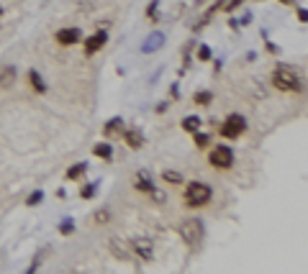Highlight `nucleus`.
I'll use <instances>...</instances> for the list:
<instances>
[{
    "label": "nucleus",
    "mask_w": 308,
    "mask_h": 274,
    "mask_svg": "<svg viewBox=\"0 0 308 274\" xmlns=\"http://www.w3.org/2000/svg\"><path fill=\"white\" fill-rule=\"evenodd\" d=\"M180 236H182V241H188L190 246H198V243L203 241V236H206V228L198 218H188V220L180 223Z\"/></svg>",
    "instance_id": "3"
},
{
    "label": "nucleus",
    "mask_w": 308,
    "mask_h": 274,
    "mask_svg": "<svg viewBox=\"0 0 308 274\" xmlns=\"http://www.w3.org/2000/svg\"><path fill=\"white\" fill-rule=\"evenodd\" d=\"M162 41H164V39H162V34H154V39H149V41L144 44V52H152V49H159V47H162Z\"/></svg>",
    "instance_id": "18"
},
{
    "label": "nucleus",
    "mask_w": 308,
    "mask_h": 274,
    "mask_svg": "<svg viewBox=\"0 0 308 274\" xmlns=\"http://www.w3.org/2000/svg\"><path fill=\"white\" fill-rule=\"evenodd\" d=\"M208 162L216 166V169H231V166H234V151H231L229 146H216L211 151Z\"/></svg>",
    "instance_id": "5"
},
{
    "label": "nucleus",
    "mask_w": 308,
    "mask_h": 274,
    "mask_svg": "<svg viewBox=\"0 0 308 274\" xmlns=\"http://www.w3.org/2000/svg\"><path fill=\"white\" fill-rule=\"evenodd\" d=\"M108 220H111V213H108L105 208L95 213V223H108Z\"/></svg>",
    "instance_id": "25"
},
{
    "label": "nucleus",
    "mask_w": 308,
    "mask_h": 274,
    "mask_svg": "<svg viewBox=\"0 0 308 274\" xmlns=\"http://www.w3.org/2000/svg\"><path fill=\"white\" fill-rule=\"evenodd\" d=\"M134 187H136L139 192H152V190H154V179H152L147 172H139V174H136V182H134Z\"/></svg>",
    "instance_id": "10"
},
{
    "label": "nucleus",
    "mask_w": 308,
    "mask_h": 274,
    "mask_svg": "<svg viewBox=\"0 0 308 274\" xmlns=\"http://www.w3.org/2000/svg\"><path fill=\"white\" fill-rule=\"evenodd\" d=\"M280 3H285V5H293V3H296V0H280Z\"/></svg>",
    "instance_id": "29"
},
{
    "label": "nucleus",
    "mask_w": 308,
    "mask_h": 274,
    "mask_svg": "<svg viewBox=\"0 0 308 274\" xmlns=\"http://www.w3.org/2000/svg\"><path fill=\"white\" fill-rule=\"evenodd\" d=\"M13 74H15V69L10 67V69H3L0 72V87H5V85H13Z\"/></svg>",
    "instance_id": "19"
},
{
    "label": "nucleus",
    "mask_w": 308,
    "mask_h": 274,
    "mask_svg": "<svg viewBox=\"0 0 308 274\" xmlns=\"http://www.w3.org/2000/svg\"><path fill=\"white\" fill-rule=\"evenodd\" d=\"M0 16H3V10H0Z\"/></svg>",
    "instance_id": "30"
},
{
    "label": "nucleus",
    "mask_w": 308,
    "mask_h": 274,
    "mask_svg": "<svg viewBox=\"0 0 308 274\" xmlns=\"http://www.w3.org/2000/svg\"><path fill=\"white\" fill-rule=\"evenodd\" d=\"M80 39H82L80 28H62V31H57V41L62 47H72V44H77Z\"/></svg>",
    "instance_id": "8"
},
{
    "label": "nucleus",
    "mask_w": 308,
    "mask_h": 274,
    "mask_svg": "<svg viewBox=\"0 0 308 274\" xmlns=\"http://www.w3.org/2000/svg\"><path fill=\"white\" fill-rule=\"evenodd\" d=\"M123 139H126V144L131 149H142L144 146V133L139 128H131V131H123Z\"/></svg>",
    "instance_id": "9"
},
{
    "label": "nucleus",
    "mask_w": 308,
    "mask_h": 274,
    "mask_svg": "<svg viewBox=\"0 0 308 274\" xmlns=\"http://www.w3.org/2000/svg\"><path fill=\"white\" fill-rule=\"evenodd\" d=\"M92 195H95V185H82V190H80V197H82V200H90Z\"/></svg>",
    "instance_id": "22"
},
{
    "label": "nucleus",
    "mask_w": 308,
    "mask_h": 274,
    "mask_svg": "<svg viewBox=\"0 0 308 274\" xmlns=\"http://www.w3.org/2000/svg\"><path fill=\"white\" fill-rule=\"evenodd\" d=\"M182 128L190 131V133H195V131L200 128V118H198V115H185V118H182Z\"/></svg>",
    "instance_id": "16"
},
{
    "label": "nucleus",
    "mask_w": 308,
    "mask_h": 274,
    "mask_svg": "<svg viewBox=\"0 0 308 274\" xmlns=\"http://www.w3.org/2000/svg\"><path fill=\"white\" fill-rule=\"evenodd\" d=\"M211 98H213V95L203 90V93H198V95H195V103H198V105H211Z\"/></svg>",
    "instance_id": "23"
},
{
    "label": "nucleus",
    "mask_w": 308,
    "mask_h": 274,
    "mask_svg": "<svg viewBox=\"0 0 308 274\" xmlns=\"http://www.w3.org/2000/svg\"><path fill=\"white\" fill-rule=\"evenodd\" d=\"M121 131H123V120H121V118H111V120L105 123V128H103L105 136H113V133H121Z\"/></svg>",
    "instance_id": "12"
},
{
    "label": "nucleus",
    "mask_w": 308,
    "mask_h": 274,
    "mask_svg": "<svg viewBox=\"0 0 308 274\" xmlns=\"http://www.w3.org/2000/svg\"><path fill=\"white\" fill-rule=\"evenodd\" d=\"M198 59H200V62H208V59H211V49L206 47V44L198 49Z\"/></svg>",
    "instance_id": "26"
},
{
    "label": "nucleus",
    "mask_w": 308,
    "mask_h": 274,
    "mask_svg": "<svg viewBox=\"0 0 308 274\" xmlns=\"http://www.w3.org/2000/svg\"><path fill=\"white\" fill-rule=\"evenodd\" d=\"M105 41H108V34H105V31H98V34L87 36V41H85V54L92 56L95 52H100V49L105 47Z\"/></svg>",
    "instance_id": "7"
},
{
    "label": "nucleus",
    "mask_w": 308,
    "mask_h": 274,
    "mask_svg": "<svg viewBox=\"0 0 308 274\" xmlns=\"http://www.w3.org/2000/svg\"><path fill=\"white\" fill-rule=\"evenodd\" d=\"M272 85L283 93H301L303 90V77L301 69H296L293 64H277L272 69Z\"/></svg>",
    "instance_id": "1"
},
{
    "label": "nucleus",
    "mask_w": 308,
    "mask_h": 274,
    "mask_svg": "<svg viewBox=\"0 0 308 274\" xmlns=\"http://www.w3.org/2000/svg\"><path fill=\"white\" fill-rule=\"evenodd\" d=\"M131 251L142 259V262H152V256H154V249H152V243L147 238H134L131 241Z\"/></svg>",
    "instance_id": "6"
},
{
    "label": "nucleus",
    "mask_w": 308,
    "mask_h": 274,
    "mask_svg": "<svg viewBox=\"0 0 308 274\" xmlns=\"http://www.w3.org/2000/svg\"><path fill=\"white\" fill-rule=\"evenodd\" d=\"M208 141H211V136L198 133V131H195V146H198V149H206V146H208Z\"/></svg>",
    "instance_id": "21"
},
{
    "label": "nucleus",
    "mask_w": 308,
    "mask_h": 274,
    "mask_svg": "<svg viewBox=\"0 0 308 274\" xmlns=\"http://www.w3.org/2000/svg\"><path fill=\"white\" fill-rule=\"evenodd\" d=\"M28 82H31V87H34L36 93H46V82L41 80L39 72H28Z\"/></svg>",
    "instance_id": "14"
},
{
    "label": "nucleus",
    "mask_w": 308,
    "mask_h": 274,
    "mask_svg": "<svg viewBox=\"0 0 308 274\" xmlns=\"http://www.w3.org/2000/svg\"><path fill=\"white\" fill-rule=\"evenodd\" d=\"M211 187L203 185V182H190L188 190H185V203H188L190 208H200V205H206L211 200Z\"/></svg>",
    "instance_id": "2"
},
{
    "label": "nucleus",
    "mask_w": 308,
    "mask_h": 274,
    "mask_svg": "<svg viewBox=\"0 0 308 274\" xmlns=\"http://www.w3.org/2000/svg\"><path fill=\"white\" fill-rule=\"evenodd\" d=\"M92 154L108 162V159H113V146L111 144H95V146H92Z\"/></svg>",
    "instance_id": "11"
},
{
    "label": "nucleus",
    "mask_w": 308,
    "mask_h": 274,
    "mask_svg": "<svg viewBox=\"0 0 308 274\" xmlns=\"http://www.w3.org/2000/svg\"><path fill=\"white\" fill-rule=\"evenodd\" d=\"M72 231H75V223H72L70 218H65V220L59 223V233H62V236H70Z\"/></svg>",
    "instance_id": "20"
},
{
    "label": "nucleus",
    "mask_w": 308,
    "mask_h": 274,
    "mask_svg": "<svg viewBox=\"0 0 308 274\" xmlns=\"http://www.w3.org/2000/svg\"><path fill=\"white\" fill-rule=\"evenodd\" d=\"M41 200H44V192H41V190H36L34 195H28V200H26V203H28V205H39Z\"/></svg>",
    "instance_id": "24"
},
{
    "label": "nucleus",
    "mask_w": 308,
    "mask_h": 274,
    "mask_svg": "<svg viewBox=\"0 0 308 274\" xmlns=\"http://www.w3.org/2000/svg\"><path fill=\"white\" fill-rule=\"evenodd\" d=\"M85 172H87V164L80 162V164H75L67 169V179H80V177H85Z\"/></svg>",
    "instance_id": "15"
},
{
    "label": "nucleus",
    "mask_w": 308,
    "mask_h": 274,
    "mask_svg": "<svg viewBox=\"0 0 308 274\" xmlns=\"http://www.w3.org/2000/svg\"><path fill=\"white\" fill-rule=\"evenodd\" d=\"M162 179L169 182V185H182V174L180 172H172V169H164L162 172Z\"/></svg>",
    "instance_id": "17"
},
{
    "label": "nucleus",
    "mask_w": 308,
    "mask_h": 274,
    "mask_svg": "<svg viewBox=\"0 0 308 274\" xmlns=\"http://www.w3.org/2000/svg\"><path fill=\"white\" fill-rule=\"evenodd\" d=\"M298 18L306 23V18H308V16H306V8H301V10H298Z\"/></svg>",
    "instance_id": "28"
},
{
    "label": "nucleus",
    "mask_w": 308,
    "mask_h": 274,
    "mask_svg": "<svg viewBox=\"0 0 308 274\" xmlns=\"http://www.w3.org/2000/svg\"><path fill=\"white\" fill-rule=\"evenodd\" d=\"M241 3H244V0H229V3H226V10L231 13V10H234L236 5H241Z\"/></svg>",
    "instance_id": "27"
},
{
    "label": "nucleus",
    "mask_w": 308,
    "mask_h": 274,
    "mask_svg": "<svg viewBox=\"0 0 308 274\" xmlns=\"http://www.w3.org/2000/svg\"><path fill=\"white\" fill-rule=\"evenodd\" d=\"M221 136L224 139H239V136L246 131V120H244V115H239V113H231V115H226V120L221 123Z\"/></svg>",
    "instance_id": "4"
},
{
    "label": "nucleus",
    "mask_w": 308,
    "mask_h": 274,
    "mask_svg": "<svg viewBox=\"0 0 308 274\" xmlns=\"http://www.w3.org/2000/svg\"><path fill=\"white\" fill-rule=\"evenodd\" d=\"M111 251L121 259V262H129V259H131V254L121 246V241H118V238H111Z\"/></svg>",
    "instance_id": "13"
}]
</instances>
